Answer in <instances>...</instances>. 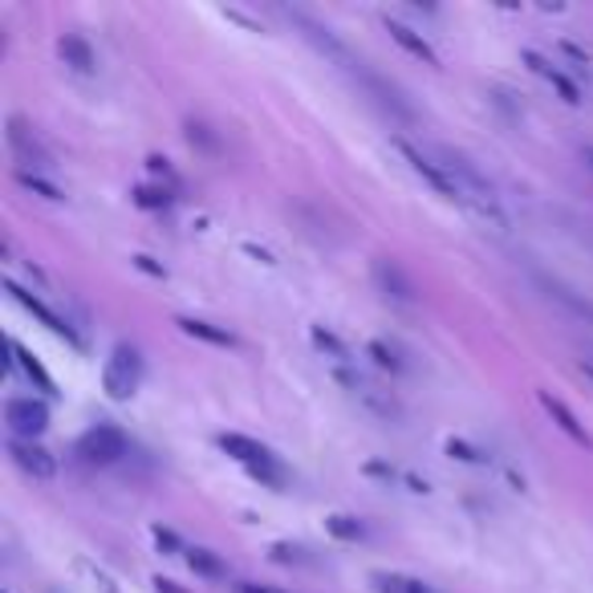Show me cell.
<instances>
[{
  "mask_svg": "<svg viewBox=\"0 0 593 593\" xmlns=\"http://www.w3.org/2000/svg\"><path fill=\"white\" fill-rule=\"evenodd\" d=\"M216 447L224 455H232L236 464L249 471L252 480H261V484L273 488V492H285V488H289V471H285L281 455L273 452V447H265L261 439H249V436H236V431H224V436H216Z\"/></svg>",
  "mask_w": 593,
  "mask_h": 593,
  "instance_id": "obj_1",
  "label": "cell"
},
{
  "mask_svg": "<svg viewBox=\"0 0 593 593\" xmlns=\"http://www.w3.org/2000/svg\"><path fill=\"white\" fill-rule=\"evenodd\" d=\"M439 159H443V167L455 175V184H459V191H464V203H471V207H476V216L488 219V224H496L500 232H504V228H508V216H504V207H500V195L492 191V184H488L484 175L476 172V163H471L468 155L452 151V147H443V151H439Z\"/></svg>",
  "mask_w": 593,
  "mask_h": 593,
  "instance_id": "obj_2",
  "label": "cell"
},
{
  "mask_svg": "<svg viewBox=\"0 0 593 593\" xmlns=\"http://www.w3.org/2000/svg\"><path fill=\"white\" fill-rule=\"evenodd\" d=\"M142 382V358L135 345H114V354L106 358V366H102V387H106V394L114 399V403H126L130 394L139 391Z\"/></svg>",
  "mask_w": 593,
  "mask_h": 593,
  "instance_id": "obj_3",
  "label": "cell"
},
{
  "mask_svg": "<svg viewBox=\"0 0 593 593\" xmlns=\"http://www.w3.org/2000/svg\"><path fill=\"white\" fill-rule=\"evenodd\" d=\"M126 452H130V443H126L123 427H114V422H98V427H90V431L78 439V455L86 464H94V468L118 464Z\"/></svg>",
  "mask_w": 593,
  "mask_h": 593,
  "instance_id": "obj_4",
  "label": "cell"
},
{
  "mask_svg": "<svg viewBox=\"0 0 593 593\" xmlns=\"http://www.w3.org/2000/svg\"><path fill=\"white\" fill-rule=\"evenodd\" d=\"M394 147H399V155L411 163V172L422 175V179H427V184H431V188H436L443 200H459V203H464V191H459V184H455V175L447 172L439 159H431L427 151H422V147H415L411 139H394Z\"/></svg>",
  "mask_w": 593,
  "mask_h": 593,
  "instance_id": "obj_5",
  "label": "cell"
},
{
  "mask_svg": "<svg viewBox=\"0 0 593 593\" xmlns=\"http://www.w3.org/2000/svg\"><path fill=\"white\" fill-rule=\"evenodd\" d=\"M4 422H9L13 439H37V436H46V427H49V406L41 403V399H33V394L9 399V403H4Z\"/></svg>",
  "mask_w": 593,
  "mask_h": 593,
  "instance_id": "obj_6",
  "label": "cell"
},
{
  "mask_svg": "<svg viewBox=\"0 0 593 593\" xmlns=\"http://www.w3.org/2000/svg\"><path fill=\"white\" fill-rule=\"evenodd\" d=\"M9 147H13L16 163H21V172H41V167H53V155H49V147L37 135H33L29 126L21 123V118H13L9 123Z\"/></svg>",
  "mask_w": 593,
  "mask_h": 593,
  "instance_id": "obj_7",
  "label": "cell"
},
{
  "mask_svg": "<svg viewBox=\"0 0 593 593\" xmlns=\"http://www.w3.org/2000/svg\"><path fill=\"white\" fill-rule=\"evenodd\" d=\"M9 455L13 464L33 480H53L58 476V459L37 443V439H9Z\"/></svg>",
  "mask_w": 593,
  "mask_h": 593,
  "instance_id": "obj_8",
  "label": "cell"
},
{
  "mask_svg": "<svg viewBox=\"0 0 593 593\" xmlns=\"http://www.w3.org/2000/svg\"><path fill=\"white\" fill-rule=\"evenodd\" d=\"M375 285H378V293L387 296V301H394V305H415V301H419L415 281L406 277L399 261H375Z\"/></svg>",
  "mask_w": 593,
  "mask_h": 593,
  "instance_id": "obj_9",
  "label": "cell"
},
{
  "mask_svg": "<svg viewBox=\"0 0 593 593\" xmlns=\"http://www.w3.org/2000/svg\"><path fill=\"white\" fill-rule=\"evenodd\" d=\"M9 293L16 296V305H25V310H29L33 317H37V321H41V326H46V329H53L58 338H65V342H70V345H81V338H78V333H74V326H70V321H62V317H58V313L49 310V305H46V301H41V296H33L29 289H21V285H16V281H9Z\"/></svg>",
  "mask_w": 593,
  "mask_h": 593,
  "instance_id": "obj_10",
  "label": "cell"
},
{
  "mask_svg": "<svg viewBox=\"0 0 593 593\" xmlns=\"http://www.w3.org/2000/svg\"><path fill=\"white\" fill-rule=\"evenodd\" d=\"M541 406H545V411H548V419L557 422V427H562L565 436L573 439L578 447H585V452H593V436H590V431H585V422H581L578 415H573V411H569V406H565L562 399H557V394L541 391Z\"/></svg>",
  "mask_w": 593,
  "mask_h": 593,
  "instance_id": "obj_11",
  "label": "cell"
},
{
  "mask_svg": "<svg viewBox=\"0 0 593 593\" xmlns=\"http://www.w3.org/2000/svg\"><path fill=\"white\" fill-rule=\"evenodd\" d=\"M537 285L545 289L548 301H562L565 310L573 313V317H581V321H590L593 326V301L585 293H578V289H569L565 281H557V277H545V273H537Z\"/></svg>",
  "mask_w": 593,
  "mask_h": 593,
  "instance_id": "obj_12",
  "label": "cell"
},
{
  "mask_svg": "<svg viewBox=\"0 0 593 593\" xmlns=\"http://www.w3.org/2000/svg\"><path fill=\"white\" fill-rule=\"evenodd\" d=\"M58 53H62V62L70 65V70H78V74H94L98 70L94 46H90L81 33H62V37H58Z\"/></svg>",
  "mask_w": 593,
  "mask_h": 593,
  "instance_id": "obj_13",
  "label": "cell"
},
{
  "mask_svg": "<svg viewBox=\"0 0 593 593\" xmlns=\"http://www.w3.org/2000/svg\"><path fill=\"white\" fill-rule=\"evenodd\" d=\"M525 62L532 65V70H537V74H541V78L548 81V86H553V90H557V94L565 98V102H569V106H581V86L573 78H569V74H562V70H557V65L553 62H545V58H541V53H525Z\"/></svg>",
  "mask_w": 593,
  "mask_h": 593,
  "instance_id": "obj_14",
  "label": "cell"
},
{
  "mask_svg": "<svg viewBox=\"0 0 593 593\" xmlns=\"http://www.w3.org/2000/svg\"><path fill=\"white\" fill-rule=\"evenodd\" d=\"M387 33H391L394 41H399V46H403L411 58H419L422 65H439V53L431 49V41H427L419 29H411V25H403V21L387 16Z\"/></svg>",
  "mask_w": 593,
  "mask_h": 593,
  "instance_id": "obj_15",
  "label": "cell"
},
{
  "mask_svg": "<svg viewBox=\"0 0 593 593\" xmlns=\"http://www.w3.org/2000/svg\"><path fill=\"white\" fill-rule=\"evenodd\" d=\"M9 354H13V358H9V366H16V370H21V375H25V378L33 382V387H37V391H41V394H58V387H53V378L46 375V366H41V362L33 358L29 350H25V345L16 342V338L9 342Z\"/></svg>",
  "mask_w": 593,
  "mask_h": 593,
  "instance_id": "obj_16",
  "label": "cell"
},
{
  "mask_svg": "<svg viewBox=\"0 0 593 593\" xmlns=\"http://www.w3.org/2000/svg\"><path fill=\"white\" fill-rule=\"evenodd\" d=\"M184 557H188L191 573H200V578H207V581H228V565H224V557H219L216 548L191 545Z\"/></svg>",
  "mask_w": 593,
  "mask_h": 593,
  "instance_id": "obj_17",
  "label": "cell"
},
{
  "mask_svg": "<svg viewBox=\"0 0 593 593\" xmlns=\"http://www.w3.org/2000/svg\"><path fill=\"white\" fill-rule=\"evenodd\" d=\"M179 329L188 333V338H200L207 345H224V350H232L236 338L228 333L224 326H212V321H203V317H179Z\"/></svg>",
  "mask_w": 593,
  "mask_h": 593,
  "instance_id": "obj_18",
  "label": "cell"
},
{
  "mask_svg": "<svg viewBox=\"0 0 593 593\" xmlns=\"http://www.w3.org/2000/svg\"><path fill=\"white\" fill-rule=\"evenodd\" d=\"M326 532L333 537V541H342V545H358V541H366V525L350 513H329Z\"/></svg>",
  "mask_w": 593,
  "mask_h": 593,
  "instance_id": "obj_19",
  "label": "cell"
},
{
  "mask_svg": "<svg viewBox=\"0 0 593 593\" xmlns=\"http://www.w3.org/2000/svg\"><path fill=\"white\" fill-rule=\"evenodd\" d=\"M130 200L142 212H167L175 203V191L163 188V184H139V188H130Z\"/></svg>",
  "mask_w": 593,
  "mask_h": 593,
  "instance_id": "obj_20",
  "label": "cell"
},
{
  "mask_svg": "<svg viewBox=\"0 0 593 593\" xmlns=\"http://www.w3.org/2000/svg\"><path fill=\"white\" fill-rule=\"evenodd\" d=\"M310 338H313V345L326 354V358H333V366H354V354H350V345H345L338 333H329V329L313 326Z\"/></svg>",
  "mask_w": 593,
  "mask_h": 593,
  "instance_id": "obj_21",
  "label": "cell"
},
{
  "mask_svg": "<svg viewBox=\"0 0 593 593\" xmlns=\"http://www.w3.org/2000/svg\"><path fill=\"white\" fill-rule=\"evenodd\" d=\"M370 585L375 593H436L427 581L406 578V573H370Z\"/></svg>",
  "mask_w": 593,
  "mask_h": 593,
  "instance_id": "obj_22",
  "label": "cell"
},
{
  "mask_svg": "<svg viewBox=\"0 0 593 593\" xmlns=\"http://www.w3.org/2000/svg\"><path fill=\"white\" fill-rule=\"evenodd\" d=\"M366 354L375 358L378 370H387V375H406V362H403V354H399V350H394L391 342H382V338H375V342L366 345Z\"/></svg>",
  "mask_w": 593,
  "mask_h": 593,
  "instance_id": "obj_23",
  "label": "cell"
},
{
  "mask_svg": "<svg viewBox=\"0 0 593 593\" xmlns=\"http://www.w3.org/2000/svg\"><path fill=\"white\" fill-rule=\"evenodd\" d=\"M16 184H21L25 191H33V195H41V200H49V203L65 200V191L58 188V184H49V179H41L37 172H21V167H16Z\"/></svg>",
  "mask_w": 593,
  "mask_h": 593,
  "instance_id": "obj_24",
  "label": "cell"
},
{
  "mask_svg": "<svg viewBox=\"0 0 593 593\" xmlns=\"http://www.w3.org/2000/svg\"><path fill=\"white\" fill-rule=\"evenodd\" d=\"M184 130H188V142L195 147V151H203V155H216V151H219L216 130H212L207 123H188Z\"/></svg>",
  "mask_w": 593,
  "mask_h": 593,
  "instance_id": "obj_25",
  "label": "cell"
},
{
  "mask_svg": "<svg viewBox=\"0 0 593 593\" xmlns=\"http://www.w3.org/2000/svg\"><path fill=\"white\" fill-rule=\"evenodd\" d=\"M447 455L452 459H459V464H471V468H484L492 455L480 452V447H471V443H464V439H447Z\"/></svg>",
  "mask_w": 593,
  "mask_h": 593,
  "instance_id": "obj_26",
  "label": "cell"
},
{
  "mask_svg": "<svg viewBox=\"0 0 593 593\" xmlns=\"http://www.w3.org/2000/svg\"><path fill=\"white\" fill-rule=\"evenodd\" d=\"M147 167H151V172H155L159 179H163V188H172V191L184 188V184H179V175H175V167H172V159H159V155H151V159H147Z\"/></svg>",
  "mask_w": 593,
  "mask_h": 593,
  "instance_id": "obj_27",
  "label": "cell"
},
{
  "mask_svg": "<svg viewBox=\"0 0 593 593\" xmlns=\"http://www.w3.org/2000/svg\"><path fill=\"white\" fill-rule=\"evenodd\" d=\"M151 537H155V545L163 548V553H188V545L179 541V532H175V529H163V525H155V529H151Z\"/></svg>",
  "mask_w": 593,
  "mask_h": 593,
  "instance_id": "obj_28",
  "label": "cell"
},
{
  "mask_svg": "<svg viewBox=\"0 0 593 593\" xmlns=\"http://www.w3.org/2000/svg\"><path fill=\"white\" fill-rule=\"evenodd\" d=\"M130 265H135V268H142V273H151V277H159V281H163V277H167V268H163V265H155V261H151V256H130Z\"/></svg>",
  "mask_w": 593,
  "mask_h": 593,
  "instance_id": "obj_29",
  "label": "cell"
},
{
  "mask_svg": "<svg viewBox=\"0 0 593 593\" xmlns=\"http://www.w3.org/2000/svg\"><path fill=\"white\" fill-rule=\"evenodd\" d=\"M236 593H277V590H268V585H256V581H240V585H236Z\"/></svg>",
  "mask_w": 593,
  "mask_h": 593,
  "instance_id": "obj_30",
  "label": "cell"
},
{
  "mask_svg": "<svg viewBox=\"0 0 593 593\" xmlns=\"http://www.w3.org/2000/svg\"><path fill=\"white\" fill-rule=\"evenodd\" d=\"M155 590H159V593H184L179 585H175V581H167V578H159V581H155Z\"/></svg>",
  "mask_w": 593,
  "mask_h": 593,
  "instance_id": "obj_31",
  "label": "cell"
},
{
  "mask_svg": "<svg viewBox=\"0 0 593 593\" xmlns=\"http://www.w3.org/2000/svg\"><path fill=\"white\" fill-rule=\"evenodd\" d=\"M581 375H585V378H593V362H581Z\"/></svg>",
  "mask_w": 593,
  "mask_h": 593,
  "instance_id": "obj_32",
  "label": "cell"
},
{
  "mask_svg": "<svg viewBox=\"0 0 593 593\" xmlns=\"http://www.w3.org/2000/svg\"><path fill=\"white\" fill-rule=\"evenodd\" d=\"M585 159H590V163H593V147H590V151H585Z\"/></svg>",
  "mask_w": 593,
  "mask_h": 593,
  "instance_id": "obj_33",
  "label": "cell"
}]
</instances>
